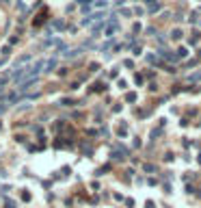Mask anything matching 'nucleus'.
I'll list each match as a JSON object with an SVG mask.
<instances>
[{
  "instance_id": "1",
  "label": "nucleus",
  "mask_w": 201,
  "mask_h": 208,
  "mask_svg": "<svg viewBox=\"0 0 201 208\" xmlns=\"http://www.w3.org/2000/svg\"><path fill=\"white\" fill-rule=\"evenodd\" d=\"M158 54L164 56L167 61H177V59H175V54H171V50H167V48H160V50H158Z\"/></svg>"
},
{
  "instance_id": "2",
  "label": "nucleus",
  "mask_w": 201,
  "mask_h": 208,
  "mask_svg": "<svg viewBox=\"0 0 201 208\" xmlns=\"http://www.w3.org/2000/svg\"><path fill=\"white\" fill-rule=\"evenodd\" d=\"M102 17H104V13H93V15H89V17H84V20H82V24L87 26V24H91L93 20H102Z\"/></svg>"
},
{
  "instance_id": "3",
  "label": "nucleus",
  "mask_w": 201,
  "mask_h": 208,
  "mask_svg": "<svg viewBox=\"0 0 201 208\" xmlns=\"http://www.w3.org/2000/svg\"><path fill=\"white\" fill-rule=\"evenodd\" d=\"M186 56H188V50L184 48V46H182V48H177V54H175L177 61H180V59H186Z\"/></svg>"
},
{
  "instance_id": "4",
  "label": "nucleus",
  "mask_w": 201,
  "mask_h": 208,
  "mask_svg": "<svg viewBox=\"0 0 201 208\" xmlns=\"http://www.w3.org/2000/svg\"><path fill=\"white\" fill-rule=\"evenodd\" d=\"M117 30H119V26H117V24H110V26L106 28V37H113V35L117 33Z\"/></svg>"
},
{
  "instance_id": "5",
  "label": "nucleus",
  "mask_w": 201,
  "mask_h": 208,
  "mask_svg": "<svg viewBox=\"0 0 201 208\" xmlns=\"http://www.w3.org/2000/svg\"><path fill=\"white\" fill-rule=\"evenodd\" d=\"M171 37H173V39H182V37H184V33H182V28H175V30H173V33H171Z\"/></svg>"
},
{
  "instance_id": "6",
  "label": "nucleus",
  "mask_w": 201,
  "mask_h": 208,
  "mask_svg": "<svg viewBox=\"0 0 201 208\" xmlns=\"http://www.w3.org/2000/svg\"><path fill=\"white\" fill-rule=\"evenodd\" d=\"M160 2H156V5H152V7H147V13H158V11H160Z\"/></svg>"
},
{
  "instance_id": "7",
  "label": "nucleus",
  "mask_w": 201,
  "mask_h": 208,
  "mask_svg": "<svg viewBox=\"0 0 201 208\" xmlns=\"http://www.w3.org/2000/svg\"><path fill=\"white\" fill-rule=\"evenodd\" d=\"M143 169H145V173H154V171H156V165H152V163H145V165H143Z\"/></svg>"
},
{
  "instance_id": "8",
  "label": "nucleus",
  "mask_w": 201,
  "mask_h": 208,
  "mask_svg": "<svg viewBox=\"0 0 201 208\" xmlns=\"http://www.w3.org/2000/svg\"><path fill=\"white\" fill-rule=\"evenodd\" d=\"M61 104H63V106H71V104H76V102H74V100H69V98H63Z\"/></svg>"
},
{
  "instance_id": "9",
  "label": "nucleus",
  "mask_w": 201,
  "mask_h": 208,
  "mask_svg": "<svg viewBox=\"0 0 201 208\" xmlns=\"http://www.w3.org/2000/svg\"><path fill=\"white\" fill-rule=\"evenodd\" d=\"M45 67H48V69H45V72H52V69H54V67H56V61H50V63H48V65H45Z\"/></svg>"
},
{
  "instance_id": "10",
  "label": "nucleus",
  "mask_w": 201,
  "mask_h": 208,
  "mask_svg": "<svg viewBox=\"0 0 201 208\" xmlns=\"http://www.w3.org/2000/svg\"><path fill=\"white\" fill-rule=\"evenodd\" d=\"M126 100H128V102H136V93H128Z\"/></svg>"
},
{
  "instance_id": "11",
  "label": "nucleus",
  "mask_w": 201,
  "mask_h": 208,
  "mask_svg": "<svg viewBox=\"0 0 201 208\" xmlns=\"http://www.w3.org/2000/svg\"><path fill=\"white\" fill-rule=\"evenodd\" d=\"M54 26H56V28H65V22L63 20H56V22H54Z\"/></svg>"
},
{
  "instance_id": "12",
  "label": "nucleus",
  "mask_w": 201,
  "mask_h": 208,
  "mask_svg": "<svg viewBox=\"0 0 201 208\" xmlns=\"http://www.w3.org/2000/svg\"><path fill=\"white\" fill-rule=\"evenodd\" d=\"M145 33H147V35H156V28H154V26H147V28H145Z\"/></svg>"
},
{
  "instance_id": "13",
  "label": "nucleus",
  "mask_w": 201,
  "mask_h": 208,
  "mask_svg": "<svg viewBox=\"0 0 201 208\" xmlns=\"http://www.w3.org/2000/svg\"><path fill=\"white\" fill-rule=\"evenodd\" d=\"M22 199H24V202H30V193H28V191H24V193H22Z\"/></svg>"
},
{
  "instance_id": "14",
  "label": "nucleus",
  "mask_w": 201,
  "mask_h": 208,
  "mask_svg": "<svg viewBox=\"0 0 201 208\" xmlns=\"http://www.w3.org/2000/svg\"><path fill=\"white\" fill-rule=\"evenodd\" d=\"M89 69H91V72H97L99 65H97V63H91V65H89Z\"/></svg>"
},
{
  "instance_id": "15",
  "label": "nucleus",
  "mask_w": 201,
  "mask_h": 208,
  "mask_svg": "<svg viewBox=\"0 0 201 208\" xmlns=\"http://www.w3.org/2000/svg\"><path fill=\"white\" fill-rule=\"evenodd\" d=\"M147 61H149V63H158V59L154 54H147Z\"/></svg>"
},
{
  "instance_id": "16",
  "label": "nucleus",
  "mask_w": 201,
  "mask_h": 208,
  "mask_svg": "<svg viewBox=\"0 0 201 208\" xmlns=\"http://www.w3.org/2000/svg\"><path fill=\"white\" fill-rule=\"evenodd\" d=\"M76 2H78V5H84V7L91 5V0H76Z\"/></svg>"
},
{
  "instance_id": "17",
  "label": "nucleus",
  "mask_w": 201,
  "mask_h": 208,
  "mask_svg": "<svg viewBox=\"0 0 201 208\" xmlns=\"http://www.w3.org/2000/svg\"><path fill=\"white\" fill-rule=\"evenodd\" d=\"M132 54H136V56L141 54V48H138V46H134V48H132Z\"/></svg>"
},
{
  "instance_id": "18",
  "label": "nucleus",
  "mask_w": 201,
  "mask_h": 208,
  "mask_svg": "<svg viewBox=\"0 0 201 208\" xmlns=\"http://www.w3.org/2000/svg\"><path fill=\"white\" fill-rule=\"evenodd\" d=\"M149 91H158V85L156 83H149Z\"/></svg>"
},
{
  "instance_id": "19",
  "label": "nucleus",
  "mask_w": 201,
  "mask_h": 208,
  "mask_svg": "<svg viewBox=\"0 0 201 208\" xmlns=\"http://www.w3.org/2000/svg\"><path fill=\"white\" fill-rule=\"evenodd\" d=\"M134 80H136V85H141V83H143V76L136 74V76H134Z\"/></svg>"
},
{
  "instance_id": "20",
  "label": "nucleus",
  "mask_w": 201,
  "mask_h": 208,
  "mask_svg": "<svg viewBox=\"0 0 201 208\" xmlns=\"http://www.w3.org/2000/svg\"><path fill=\"white\" fill-rule=\"evenodd\" d=\"M143 2H145V5H147V7H152V5H156L158 0H143Z\"/></svg>"
}]
</instances>
